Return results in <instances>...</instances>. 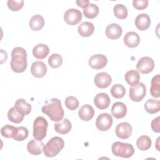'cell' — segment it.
Returning a JSON list of instances; mask_svg holds the SVG:
<instances>
[{
  "instance_id": "obj_1",
  "label": "cell",
  "mask_w": 160,
  "mask_h": 160,
  "mask_svg": "<svg viewBox=\"0 0 160 160\" xmlns=\"http://www.w3.org/2000/svg\"><path fill=\"white\" fill-rule=\"evenodd\" d=\"M11 69L17 73L24 72L27 68V53L21 47L14 48L11 52Z\"/></svg>"
},
{
  "instance_id": "obj_2",
  "label": "cell",
  "mask_w": 160,
  "mask_h": 160,
  "mask_svg": "<svg viewBox=\"0 0 160 160\" xmlns=\"http://www.w3.org/2000/svg\"><path fill=\"white\" fill-rule=\"evenodd\" d=\"M42 112L46 114L51 121L58 122L64 117V110L62 108L61 101L57 98H52L46 101L45 105L41 108Z\"/></svg>"
},
{
  "instance_id": "obj_3",
  "label": "cell",
  "mask_w": 160,
  "mask_h": 160,
  "mask_svg": "<svg viewBox=\"0 0 160 160\" xmlns=\"http://www.w3.org/2000/svg\"><path fill=\"white\" fill-rule=\"evenodd\" d=\"M64 146V140L58 136L50 139L44 146V154L48 158H52L63 149Z\"/></svg>"
},
{
  "instance_id": "obj_4",
  "label": "cell",
  "mask_w": 160,
  "mask_h": 160,
  "mask_svg": "<svg viewBox=\"0 0 160 160\" xmlns=\"http://www.w3.org/2000/svg\"><path fill=\"white\" fill-rule=\"evenodd\" d=\"M111 149L114 155L123 158H129L134 152V149L132 144L119 141L114 142L112 144Z\"/></svg>"
},
{
  "instance_id": "obj_5",
  "label": "cell",
  "mask_w": 160,
  "mask_h": 160,
  "mask_svg": "<svg viewBox=\"0 0 160 160\" xmlns=\"http://www.w3.org/2000/svg\"><path fill=\"white\" fill-rule=\"evenodd\" d=\"M48 123L42 116L37 117L33 123V137L38 141L42 140L46 136Z\"/></svg>"
},
{
  "instance_id": "obj_6",
  "label": "cell",
  "mask_w": 160,
  "mask_h": 160,
  "mask_svg": "<svg viewBox=\"0 0 160 160\" xmlns=\"http://www.w3.org/2000/svg\"><path fill=\"white\" fill-rule=\"evenodd\" d=\"M146 86L142 82H139L137 85L129 89V98L132 101L139 102L146 96Z\"/></svg>"
},
{
  "instance_id": "obj_7",
  "label": "cell",
  "mask_w": 160,
  "mask_h": 160,
  "mask_svg": "<svg viewBox=\"0 0 160 160\" xmlns=\"http://www.w3.org/2000/svg\"><path fill=\"white\" fill-rule=\"evenodd\" d=\"M136 68L142 74H148L154 69V62L150 57H142L138 62Z\"/></svg>"
},
{
  "instance_id": "obj_8",
  "label": "cell",
  "mask_w": 160,
  "mask_h": 160,
  "mask_svg": "<svg viewBox=\"0 0 160 160\" xmlns=\"http://www.w3.org/2000/svg\"><path fill=\"white\" fill-rule=\"evenodd\" d=\"M112 124V118L108 113H102L99 115L96 121V128L101 131H108Z\"/></svg>"
},
{
  "instance_id": "obj_9",
  "label": "cell",
  "mask_w": 160,
  "mask_h": 160,
  "mask_svg": "<svg viewBox=\"0 0 160 160\" xmlns=\"http://www.w3.org/2000/svg\"><path fill=\"white\" fill-rule=\"evenodd\" d=\"M82 19V14L81 11L77 9H69L64 15V21L69 25H76L78 24Z\"/></svg>"
},
{
  "instance_id": "obj_10",
  "label": "cell",
  "mask_w": 160,
  "mask_h": 160,
  "mask_svg": "<svg viewBox=\"0 0 160 160\" xmlns=\"http://www.w3.org/2000/svg\"><path fill=\"white\" fill-rule=\"evenodd\" d=\"M132 129L131 125L127 122H122L119 123L115 129L116 136L122 139L129 138L132 134Z\"/></svg>"
},
{
  "instance_id": "obj_11",
  "label": "cell",
  "mask_w": 160,
  "mask_h": 160,
  "mask_svg": "<svg viewBox=\"0 0 160 160\" xmlns=\"http://www.w3.org/2000/svg\"><path fill=\"white\" fill-rule=\"evenodd\" d=\"M108 63L107 58L101 54L92 55L89 59V66L94 69H100L104 68Z\"/></svg>"
},
{
  "instance_id": "obj_12",
  "label": "cell",
  "mask_w": 160,
  "mask_h": 160,
  "mask_svg": "<svg viewBox=\"0 0 160 160\" xmlns=\"http://www.w3.org/2000/svg\"><path fill=\"white\" fill-rule=\"evenodd\" d=\"M112 82V78L111 76L104 72L98 73L94 77L95 85L101 89L108 88Z\"/></svg>"
},
{
  "instance_id": "obj_13",
  "label": "cell",
  "mask_w": 160,
  "mask_h": 160,
  "mask_svg": "<svg viewBox=\"0 0 160 160\" xmlns=\"http://www.w3.org/2000/svg\"><path fill=\"white\" fill-rule=\"evenodd\" d=\"M31 72L32 75L35 78H42L46 75L47 72L46 65L42 61H35L31 64Z\"/></svg>"
},
{
  "instance_id": "obj_14",
  "label": "cell",
  "mask_w": 160,
  "mask_h": 160,
  "mask_svg": "<svg viewBox=\"0 0 160 160\" xmlns=\"http://www.w3.org/2000/svg\"><path fill=\"white\" fill-rule=\"evenodd\" d=\"M111 99L109 96L104 92L97 94L94 98V103L95 106L99 109H105L108 108L110 104Z\"/></svg>"
},
{
  "instance_id": "obj_15",
  "label": "cell",
  "mask_w": 160,
  "mask_h": 160,
  "mask_svg": "<svg viewBox=\"0 0 160 160\" xmlns=\"http://www.w3.org/2000/svg\"><path fill=\"white\" fill-rule=\"evenodd\" d=\"M151 24V19L149 15L145 13L138 15L135 19L136 27L140 31L148 29Z\"/></svg>"
},
{
  "instance_id": "obj_16",
  "label": "cell",
  "mask_w": 160,
  "mask_h": 160,
  "mask_svg": "<svg viewBox=\"0 0 160 160\" xmlns=\"http://www.w3.org/2000/svg\"><path fill=\"white\" fill-rule=\"evenodd\" d=\"M122 32L121 27L116 23L108 25L106 28V35L110 39H117L121 37Z\"/></svg>"
},
{
  "instance_id": "obj_17",
  "label": "cell",
  "mask_w": 160,
  "mask_h": 160,
  "mask_svg": "<svg viewBox=\"0 0 160 160\" xmlns=\"http://www.w3.org/2000/svg\"><path fill=\"white\" fill-rule=\"evenodd\" d=\"M44 144L41 141L31 139L27 145L28 151L32 155H39L44 149Z\"/></svg>"
},
{
  "instance_id": "obj_18",
  "label": "cell",
  "mask_w": 160,
  "mask_h": 160,
  "mask_svg": "<svg viewBox=\"0 0 160 160\" xmlns=\"http://www.w3.org/2000/svg\"><path fill=\"white\" fill-rule=\"evenodd\" d=\"M124 42L128 48H133L137 47L140 42V37L135 32H128L124 37Z\"/></svg>"
},
{
  "instance_id": "obj_19",
  "label": "cell",
  "mask_w": 160,
  "mask_h": 160,
  "mask_svg": "<svg viewBox=\"0 0 160 160\" xmlns=\"http://www.w3.org/2000/svg\"><path fill=\"white\" fill-rule=\"evenodd\" d=\"M111 113L116 119L124 118L127 113L126 106L121 102H116L113 104L111 108Z\"/></svg>"
},
{
  "instance_id": "obj_20",
  "label": "cell",
  "mask_w": 160,
  "mask_h": 160,
  "mask_svg": "<svg viewBox=\"0 0 160 160\" xmlns=\"http://www.w3.org/2000/svg\"><path fill=\"white\" fill-rule=\"evenodd\" d=\"M78 115L81 120L88 121L93 118L94 115V110L91 105L84 104L80 108L78 111Z\"/></svg>"
},
{
  "instance_id": "obj_21",
  "label": "cell",
  "mask_w": 160,
  "mask_h": 160,
  "mask_svg": "<svg viewBox=\"0 0 160 160\" xmlns=\"http://www.w3.org/2000/svg\"><path fill=\"white\" fill-rule=\"evenodd\" d=\"M49 49L48 46L44 44H38L32 49V54L34 58L38 59H44L49 54Z\"/></svg>"
},
{
  "instance_id": "obj_22",
  "label": "cell",
  "mask_w": 160,
  "mask_h": 160,
  "mask_svg": "<svg viewBox=\"0 0 160 160\" xmlns=\"http://www.w3.org/2000/svg\"><path fill=\"white\" fill-rule=\"evenodd\" d=\"M78 31L81 36L89 37L94 32V26L92 22L85 21L79 26Z\"/></svg>"
},
{
  "instance_id": "obj_23",
  "label": "cell",
  "mask_w": 160,
  "mask_h": 160,
  "mask_svg": "<svg viewBox=\"0 0 160 160\" xmlns=\"http://www.w3.org/2000/svg\"><path fill=\"white\" fill-rule=\"evenodd\" d=\"M29 24L30 28L32 31H39L44 26V19L39 14L34 15L30 19Z\"/></svg>"
},
{
  "instance_id": "obj_24",
  "label": "cell",
  "mask_w": 160,
  "mask_h": 160,
  "mask_svg": "<svg viewBox=\"0 0 160 160\" xmlns=\"http://www.w3.org/2000/svg\"><path fill=\"white\" fill-rule=\"evenodd\" d=\"M55 131L59 134H66L68 133L72 128V125L69 120L67 118L64 119L62 121L54 124Z\"/></svg>"
},
{
  "instance_id": "obj_25",
  "label": "cell",
  "mask_w": 160,
  "mask_h": 160,
  "mask_svg": "<svg viewBox=\"0 0 160 160\" xmlns=\"http://www.w3.org/2000/svg\"><path fill=\"white\" fill-rule=\"evenodd\" d=\"M124 78L126 82L129 85L131 86H134L139 83L140 80V75L138 71L132 69L128 71L126 73Z\"/></svg>"
},
{
  "instance_id": "obj_26",
  "label": "cell",
  "mask_w": 160,
  "mask_h": 160,
  "mask_svg": "<svg viewBox=\"0 0 160 160\" xmlns=\"http://www.w3.org/2000/svg\"><path fill=\"white\" fill-rule=\"evenodd\" d=\"M150 92L152 97L158 98L160 97V76L157 74L151 79Z\"/></svg>"
},
{
  "instance_id": "obj_27",
  "label": "cell",
  "mask_w": 160,
  "mask_h": 160,
  "mask_svg": "<svg viewBox=\"0 0 160 160\" xmlns=\"http://www.w3.org/2000/svg\"><path fill=\"white\" fill-rule=\"evenodd\" d=\"M24 115L19 111L14 106L12 107L8 112L9 120L14 123H20L22 121Z\"/></svg>"
},
{
  "instance_id": "obj_28",
  "label": "cell",
  "mask_w": 160,
  "mask_h": 160,
  "mask_svg": "<svg viewBox=\"0 0 160 160\" xmlns=\"http://www.w3.org/2000/svg\"><path fill=\"white\" fill-rule=\"evenodd\" d=\"M144 109L149 114H154L159 112L160 109L159 100L154 99H148L144 104Z\"/></svg>"
},
{
  "instance_id": "obj_29",
  "label": "cell",
  "mask_w": 160,
  "mask_h": 160,
  "mask_svg": "<svg viewBox=\"0 0 160 160\" xmlns=\"http://www.w3.org/2000/svg\"><path fill=\"white\" fill-rule=\"evenodd\" d=\"M14 107L24 116L29 114L31 111V106L24 99H18L15 102Z\"/></svg>"
},
{
  "instance_id": "obj_30",
  "label": "cell",
  "mask_w": 160,
  "mask_h": 160,
  "mask_svg": "<svg viewBox=\"0 0 160 160\" xmlns=\"http://www.w3.org/2000/svg\"><path fill=\"white\" fill-rule=\"evenodd\" d=\"M136 146L141 151L148 150L151 146V139L148 136H141L138 138Z\"/></svg>"
},
{
  "instance_id": "obj_31",
  "label": "cell",
  "mask_w": 160,
  "mask_h": 160,
  "mask_svg": "<svg viewBox=\"0 0 160 160\" xmlns=\"http://www.w3.org/2000/svg\"><path fill=\"white\" fill-rule=\"evenodd\" d=\"M99 11L98 6L93 3H89L86 8L83 9V14L84 16L89 19L96 18L98 16Z\"/></svg>"
},
{
  "instance_id": "obj_32",
  "label": "cell",
  "mask_w": 160,
  "mask_h": 160,
  "mask_svg": "<svg viewBox=\"0 0 160 160\" xmlns=\"http://www.w3.org/2000/svg\"><path fill=\"white\" fill-rule=\"evenodd\" d=\"M114 16L120 19H124L128 16V9L126 7L122 4H118L113 8Z\"/></svg>"
},
{
  "instance_id": "obj_33",
  "label": "cell",
  "mask_w": 160,
  "mask_h": 160,
  "mask_svg": "<svg viewBox=\"0 0 160 160\" xmlns=\"http://www.w3.org/2000/svg\"><path fill=\"white\" fill-rule=\"evenodd\" d=\"M126 93V89L125 88L120 84H116L112 86L111 89V94L114 98L120 99L124 96Z\"/></svg>"
},
{
  "instance_id": "obj_34",
  "label": "cell",
  "mask_w": 160,
  "mask_h": 160,
  "mask_svg": "<svg viewBox=\"0 0 160 160\" xmlns=\"http://www.w3.org/2000/svg\"><path fill=\"white\" fill-rule=\"evenodd\" d=\"M28 134L29 131L24 126L18 127L13 139L16 141H22L28 138Z\"/></svg>"
},
{
  "instance_id": "obj_35",
  "label": "cell",
  "mask_w": 160,
  "mask_h": 160,
  "mask_svg": "<svg viewBox=\"0 0 160 160\" xmlns=\"http://www.w3.org/2000/svg\"><path fill=\"white\" fill-rule=\"evenodd\" d=\"M48 62L51 68H58L61 66L62 63V58L59 54L54 53L49 57Z\"/></svg>"
},
{
  "instance_id": "obj_36",
  "label": "cell",
  "mask_w": 160,
  "mask_h": 160,
  "mask_svg": "<svg viewBox=\"0 0 160 160\" xmlns=\"http://www.w3.org/2000/svg\"><path fill=\"white\" fill-rule=\"evenodd\" d=\"M17 128L10 124H6L1 129V134L3 137L8 138H13Z\"/></svg>"
},
{
  "instance_id": "obj_37",
  "label": "cell",
  "mask_w": 160,
  "mask_h": 160,
  "mask_svg": "<svg viewBox=\"0 0 160 160\" xmlns=\"http://www.w3.org/2000/svg\"><path fill=\"white\" fill-rule=\"evenodd\" d=\"M65 106L68 109L71 111L76 109L79 104V101L76 98L73 96H70L65 99Z\"/></svg>"
},
{
  "instance_id": "obj_38",
  "label": "cell",
  "mask_w": 160,
  "mask_h": 160,
  "mask_svg": "<svg viewBox=\"0 0 160 160\" xmlns=\"http://www.w3.org/2000/svg\"><path fill=\"white\" fill-rule=\"evenodd\" d=\"M24 1H14V0H8L7 2L8 7L10 10L12 11H18L23 7Z\"/></svg>"
},
{
  "instance_id": "obj_39",
  "label": "cell",
  "mask_w": 160,
  "mask_h": 160,
  "mask_svg": "<svg viewBox=\"0 0 160 160\" xmlns=\"http://www.w3.org/2000/svg\"><path fill=\"white\" fill-rule=\"evenodd\" d=\"M133 7L138 10H142L146 9L148 6V0H134L132 1Z\"/></svg>"
},
{
  "instance_id": "obj_40",
  "label": "cell",
  "mask_w": 160,
  "mask_h": 160,
  "mask_svg": "<svg viewBox=\"0 0 160 160\" xmlns=\"http://www.w3.org/2000/svg\"><path fill=\"white\" fill-rule=\"evenodd\" d=\"M159 120H160V117L158 116L157 118H154L151 122V128L152 131L158 133L160 132Z\"/></svg>"
},
{
  "instance_id": "obj_41",
  "label": "cell",
  "mask_w": 160,
  "mask_h": 160,
  "mask_svg": "<svg viewBox=\"0 0 160 160\" xmlns=\"http://www.w3.org/2000/svg\"><path fill=\"white\" fill-rule=\"evenodd\" d=\"M76 4L79 7L84 9L89 5V1L88 0H79V1H76Z\"/></svg>"
}]
</instances>
